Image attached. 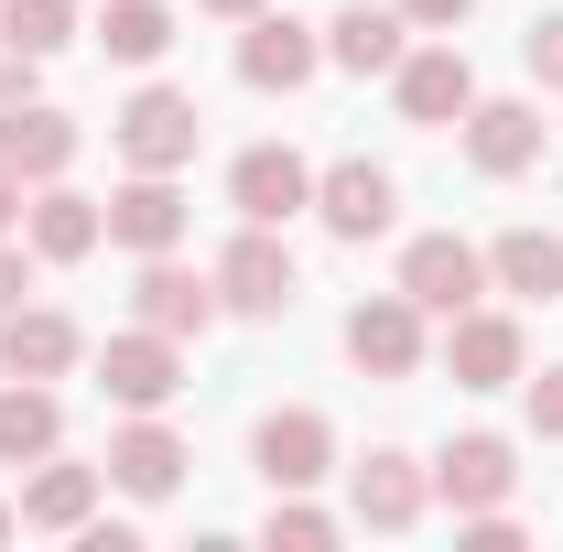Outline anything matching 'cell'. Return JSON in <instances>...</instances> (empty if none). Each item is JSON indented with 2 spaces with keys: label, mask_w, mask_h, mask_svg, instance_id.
<instances>
[{
  "label": "cell",
  "mask_w": 563,
  "mask_h": 552,
  "mask_svg": "<svg viewBox=\"0 0 563 552\" xmlns=\"http://www.w3.org/2000/svg\"><path fill=\"white\" fill-rule=\"evenodd\" d=\"M390 207H401V185H390L379 163H325V174H314V217H325L336 239H379Z\"/></svg>",
  "instance_id": "obj_21"
},
{
  "label": "cell",
  "mask_w": 563,
  "mask_h": 552,
  "mask_svg": "<svg viewBox=\"0 0 563 552\" xmlns=\"http://www.w3.org/2000/svg\"><path fill=\"white\" fill-rule=\"evenodd\" d=\"M11 228H22V174L0 163V239H11Z\"/></svg>",
  "instance_id": "obj_33"
},
{
  "label": "cell",
  "mask_w": 563,
  "mask_h": 552,
  "mask_svg": "<svg viewBox=\"0 0 563 552\" xmlns=\"http://www.w3.org/2000/svg\"><path fill=\"white\" fill-rule=\"evenodd\" d=\"M185 466H196V455H185V433H174L163 412H131L120 433H109V487H120V498H174Z\"/></svg>",
  "instance_id": "obj_12"
},
{
  "label": "cell",
  "mask_w": 563,
  "mask_h": 552,
  "mask_svg": "<svg viewBox=\"0 0 563 552\" xmlns=\"http://www.w3.org/2000/svg\"><path fill=\"white\" fill-rule=\"evenodd\" d=\"M33 292V239H0V314Z\"/></svg>",
  "instance_id": "obj_30"
},
{
  "label": "cell",
  "mask_w": 563,
  "mask_h": 552,
  "mask_svg": "<svg viewBox=\"0 0 563 552\" xmlns=\"http://www.w3.org/2000/svg\"><path fill=\"white\" fill-rule=\"evenodd\" d=\"M109 141H120V163H131V174H185V163H196V141H207V109H196L185 87H141L131 109L109 120Z\"/></svg>",
  "instance_id": "obj_1"
},
{
  "label": "cell",
  "mask_w": 563,
  "mask_h": 552,
  "mask_svg": "<svg viewBox=\"0 0 563 552\" xmlns=\"http://www.w3.org/2000/svg\"><path fill=\"white\" fill-rule=\"evenodd\" d=\"M261 531H272V552H325L347 520H336V509H314L303 487H272V520H261Z\"/></svg>",
  "instance_id": "obj_27"
},
{
  "label": "cell",
  "mask_w": 563,
  "mask_h": 552,
  "mask_svg": "<svg viewBox=\"0 0 563 552\" xmlns=\"http://www.w3.org/2000/svg\"><path fill=\"white\" fill-rule=\"evenodd\" d=\"M347 357L368 368V379H412V368H422V303L401 292V281L368 292V303L347 314Z\"/></svg>",
  "instance_id": "obj_11"
},
{
  "label": "cell",
  "mask_w": 563,
  "mask_h": 552,
  "mask_svg": "<svg viewBox=\"0 0 563 552\" xmlns=\"http://www.w3.org/2000/svg\"><path fill=\"white\" fill-rule=\"evenodd\" d=\"M228 207L250 217V228H282V217L314 207V163L292 152V141H250L239 163H228Z\"/></svg>",
  "instance_id": "obj_2"
},
{
  "label": "cell",
  "mask_w": 563,
  "mask_h": 552,
  "mask_svg": "<svg viewBox=\"0 0 563 552\" xmlns=\"http://www.w3.org/2000/svg\"><path fill=\"white\" fill-rule=\"evenodd\" d=\"M131 303H141V325H152V336H207L217 314H228V303H217V272H185V261H174V250H163V261H141V281H131Z\"/></svg>",
  "instance_id": "obj_9"
},
{
  "label": "cell",
  "mask_w": 563,
  "mask_h": 552,
  "mask_svg": "<svg viewBox=\"0 0 563 552\" xmlns=\"http://www.w3.org/2000/svg\"><path fill=\"white\" fill-rule=\"evenodd\" d=\"M76 44V0H0V55H66Z\"/></svg>",
  "instance_id": "obj_26"
},
{
  "label": "cell",
  "mask_w": 563,
  "mask_h": 552,
  "mask_svg": "<svg viewBox=\"0 0 563 552\" xmlns=\"http://www.w3.org/2000/svg\"><path fill=\"white\" fill-rule=\"evenodd\" d=\"M0 163H11L22 185H55L76 163V120L44 109V98H11V109H0Z\"/></svg>",
  "instance_id": "obj_20"
},
{
  "label": "cell",
  "mask_w": 563,
  "mask_h": 552,
  "mask_svg": "<svg viewBox=\"0 0 563 552\" xmlns=\"http://www.w3.org/2000/svg\"><path fill=\"white\" fill-rule=\"evenodd\" d=\"M22 239H33V261H87V250L109 239V207H98V196H76L66 174H55V185H33Z\"/></svg>",
  "instance_id": "obj_18"
},
{
  "label": "cell",
  "mask_w": 563,
  "mask_h": 552,
  "mask_svg": "<svg viewBox=\"0 0 563 552\" xmlns=\"http://www.w3.org/2000/svg\"><path fill=\"white\" fill-rule=\"evenodd\" d=\"M292 292H303L292 250H282L272 228H250V217H239V239L217 250V303H228V314H282Z\"/></svg>",
  "instance_id": "obj_4"
},
{
  "label": "cell",
  "mask_w": 563,
  "mask_h": 552,
  "mask_svg": "<svg viewBox=\"0 0 563 552\" xmlns=\"http://www.w3.org/2000/svg\"><path fill=\"white\" fill-rule=\"evenodd\" d=\"M11 98H33V55H0V109Z\"/></svg>",
  "instance_id": "obj_32"
},
{
  "label": "cell",
  "mask_w": 563,
  "mask_h": 552,
  "mask_svg": "<svg viewBox=\"0 0 563 552\" xmlns=\"http://www.w3.org/2000/svg\"><path fill=\"white\" fill-rule=\"evenodd\" d=\"M44 455H66V401L44 379H11L0 390V466H44Z\"/></svg>",
  "instance_id": "obj_23"
},
{
  "label": "cell",
  "mask_w": 563,
  "mask_h": 552,
  "mask_svg": "<svg viewBox=\"0 0 563 552\" xmlns=\"http://www.w3.org/2000/svg\"><path fill=\"white\" fill-rule=\"evenodd\" d=\"M509 487H520V455H509V433H455L444 455H433V498L466 520V509H509Z\"/></svg>",
  "instance_id": "obj_10"
},
{
  "label": "cell",
  "mask_w": 563,
  "mask_h": 552,
  "mask_svg": "<svg viewBox=\"0 0 563 552\" xmlns=\"http://www.w3.org/2000/svg\"><path fill=\"white\" fill-rule=\"evenodd\" d=\"M76 357H87L76 314H55V303H11L0 314V379H66Z\"/></svg>",
  "instance_id": "obj_16"
},
{
  "label": "cell",
  "mask_w": 563,
  "mask_h": 552,
  "mask_svg": "<svg viewBox=\"0 0 563 552\" xmlns=\"http://www.w3.org/2000/svg\"><path fill=\"white\" fill-rule=\"evenodd\" d=\"M314 66H325V33H314V22H292V11H250V33H239V76H250L261 98L314 87Z\"/></svg>",
  "instance_id": "obj_7"
},
{
  "label": "cell",
  "mask_w": 563,
  "mask_h": 552,
  "mask_svg": "<svg viewBox=\"0 0 563 552\" xmlns=\"http://www.w3.org/2000/svg\"><path fill=\"white\" fill-rule=\"evenodd\" d=\"M401 292H412L422 314H466L477 292H488V250L477 239H455V228H433L401 250Z\"/></svg>",
  "instance_id": "obj_5"
},
{
  "label": "cell",
  "mask_w": 563,
  "mask_h": 552,
  "mask_svg": "<svg viewBox=\"0 0 563 552\" xmlns=\"http://www.w3.org/2000/svg\"><path fill=\"white\" fill-rule=\"evenodd\" d=\"M98 487H109V466H66V455H44L33 487H22V531H87V520H98Z\"/></svg>",
  "instance_id": "obj_22"
},
{
  "label": "cell",
  "mask_w": 563,
  "mask_h": 552,
  "mask_svg": "<svg viewBox=\"0 0 563 552\" xmlns=\"http://www.w3.org/2000/svg\"><path fill=\"white\" fill-rule=\"evenodd\" d=\"M488 292H520V303H563V239L553 228H509L488 250Z\"/></svg>",
  "instance_id": "obj_24"
},
{
  "label": "cell",
  "mask_w": 563,
  "mask_h": 552,
  "mask_svg": "<svg viewBox=\"0 0 563 552\" xmlns=\"http://www.w3.org/2000/svg\"><path fill=\"white\" fill-rule=\"evenodd\" d=\"M412 22H401V0H347L336 22H325V66H347V76H390L412 44H401Z\"/></svg>",
  "instance_id": "obj_19"
},
{
  "label": "cell",
  "mask_w": 563,
  "mask_h": 552,
  "mask_svg": "<svg viewBox=\"0 0 563 552\" xmlns=\"http://www.w3.org/2000/svg\"><path fill=\"white\" fill-rule=\"evenodd\" d=\"M109 250H131V261L185 250V185H174V174H131V185L109 196Z\"/></svg>",
  "instance_id": "obj_13"
},
{
  "label": "cell",
  "mask_w": 563,
  "mask_h": 552,
  "mask_svg": "<svg viewBox=\"0 0 563 552\" xmlns=\"http://www.w3.org/2000/svg\"><path fill=\"white\" fill-rule=\"evenodd\" d=\"M196 11H217V22H250V11H272V0H196Z\"/></svg>",
  "instance_id": "obj_34"
},
{
  "label": "cell",
  "mask_w": 563,
  "mask_h": 552,
  "mask_svg": "<svg viewBox=\"0 0 563 552\" xmlns=\"http://www.w3.org/2000/svg\"><path fill=\"white\" fill-rule=\"evenodd\" d=\"M98 55L163 66V55H174V11H163V0H98Z\"/></svg>",
  "instance_id": "obj_25"
},
{
  "label": "cell",
  "mask_w": 563,
  "mask_h": 552,
  "mask_svg": "<svg viewBox=\"0 0 563 552\" xmlns=\"http://www.w3.org/2000/svg\"><path fill=\"white\" fill-rule=\"evenodd\" d=\"M531 433H542V444H563V368H542V379H531Z\"/></svg>",
  "instance_id": "obj_29"
},
{
  "label": "cell",
  "mask_w": 563,
  "mask_h": 552,
  "mask_svg": "<svg viewBox=\"0 0 563 552\" xmlns=\"http://www.w3.org/2000/svg\"><path fill=\"white\" fill-rule=\"evenodd\" d=\"M422 498H433V477H422L401 444H379V455H357V466H347V520H368V531H412Z\"/></svg>",
  "instance_id": "obj_15"
},
{
  "label": "cell",
  "mask_w": 563,
  "mask_h": 552,
  "mask_svg": "<svg viewBox=\"0 0 563 552\" xmlns=\"http://www.w3.org/2000/svg\"><path fill=\"white\" fill-rule=\"evenodd\" d=\"M466 163H477L488 185L531 174V163H542V109H531V98H477V109H466Z\"/></svg>",
  "instance_id": "obj_17"
},
{
  "label": "cell",
  "mask_w": 563,
  "mask_h": 552,
  "mask_svg": "<svg viewBox=\"0 0 563 552\" xmlns=\"http://www.w3.org/2000/svg\"><path fill=\"white\" fill-rule=\"evenodd\" d=\"M390 98H401V120L412 131H455L466 109H477V66H466V44H422L390 66Z\"/></svg>",
  "instance_id": "obj_3"
},
{
  "label": "cell",
  "mask_w": 563,
  "mask_h": 552,
  "mask_svg": "<svg viewBox=\"0 0 563 552\" xmlns=\"http://www.w3.org/2000/svg\"><path fill=\"white\" fill-rule=\"evenodd\" d=\"M98 390H109L120 412H163V401L185 390V346H174V336H152V325L109 336V346H98Z\"/></svg>",
  "instance_id": "obj_6"
},
{
  "label": "cell",
  "mask_w": 563,
  "mask_h": 552,
  "mask_svg": "<svg viewBox=\"0 0 563 552\" xmlns=\"http://www.w3.org/2000/svg\"><path fill=\"white\" fill-rule=\"evenodd\" d=\"M520 55H531V76H542V87L563 98V11H542V22L520 33Z\"/></svg>",
  "instance_id": "obj_28"
},
{
  "label": "cell",
  "mask_w": 563,
  "mask_h": 552,
  "mask_svg": "<svg viewBox=\"0 0 563 552\" xmlns=\"http://www.w3.org/2000/svg\"><path fill=\"white\" fill-rule=\"evenodd\" d=\"M250 455H261L272 487H325V477H336V422L292 401V412H272L261 433H250Z\"/></svg>",
  "instance_id": "obj_14"
},
{
  "label": "cell",
  "mask_w": 563,
  "mask_h": 552,
  "mask_svg": "<svg viewBox=\"0 0 563 552\" xmlns=\"http://www.w3.org/2000/svg\"><path fill=\"white\" fill-rule=\"evenodd\" d=\"M520 314H488V303H466V314H444V368H455V390H509L520 379Z\"/></svg>",
  "instance_id": "obj_8"
},
{
  "label": "cell",
  "mask_w": 563,
  "mask_h": 552,
  "mask_svg": "<svg viewBox=\"0 0 563 552\" xmlns=\"http://www.w3.org/2000/svg\"><path fill=\"white\" fill-rule=\"evenodd\" d=\"M11 531H22V509H11V498H0V542H11Z\"/></svg>",
  "instance_id": "obj_35"
},
{
  "label": "cell",
  "mask_w": 563,
  "mask_h": 552,
  "mask_svg": "<svg viewBox=\"0 0 563 552\" xmlns=\"http://www.w3.org/2000/svg\"><path fill=\"white\" fill-rule=\"evenodd\" d=\"M466 11H477V0H401L412 33H466Z\"/></svg>",
  "instance_id": "obj_31"
}]
</instances>
